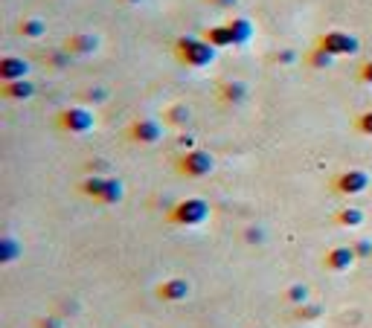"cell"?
<instances>
[{
	"mask_svg": "<svg viewBox=\"0 0 372 328\" xmlns=\"http://www.w3.org/2000/svg\"><path fill=\"white\" fill-rule=\"evenodd\" d=\"M209 215V210H207V203L204 200H183V203H177L175 210L169 213V218L175 221V224H201L204 218Z\"/></svg>",
	"mask_w": 372,
	"mask_h": 328,
	"instance_id": "3957f363",
	"label": "cell"
},
{
	"mask_svg": "<svg viewBox=\"0 0 372 328\" xmlns=\"http://www.w3.org/2000/svg\"><path fill=\"white\" fill-rule=\"evenodd\" d=\"M44 21H38V18H26V21H21V26H18V33L23 35V38H41L44 35Z\"/></svg>",
	"mask_w": 372,
	"mask_h": 328,
	"instance_id": "5bb4252c",
	"label": "cell"
},
{
	"mask_svg": "<svg viewBox=\"0 0 372 328\" xmlns=\"http://www.w3.org/2000/svg\"><path fill=\"white\" fill-rule=\"evenodd\" d=\"M221 96H224L227 102H239V99L244 96V84H241V81H227V84L221 87Z\"/></svg>",
	"mask_w": 372,
	"mask_h": 328,
	"instance_id": "2e32d148",
	"label": "cell"
},
{
	"mask_svg": "<svg viewBox=\"0 0 372 328\" xmlns=\"http://www.w3.org/2000/svg\"><path fill=\"white\" fill-rule=\"evenodd\" d=\"M340 224H361V213L358 210H344L340 213Z\"/></svg>",
	"mask_w": 372,
	"mask_h": 328,
	"instance_id": "ffe728a7",
	"label": "cell"
},
{
	"mask_svg": "<svg viewBox=\"0 0 372 328\" xmlns=\"http://www.w3.org/2000/svg\"><path fill=\"white\" fill-rule=\"evenodd\" d=\"M317 47L320 50H326L329 55H355L358 50H361V44H358V38L355 35H349V33H340V29H332V33H326V35H320V41H317Z\"/></svg>",
	"mask_w": 372,
	"mask_h": 328,
	"instance_id": "7a4b0ae2",
	"label": "cell"
},
{
	"mask_svg": "<svg viewBox=\"0 0 372 328\" xmlns=\"http://www.w3.org/2000/svg\"><path fill=\"white\" fill-rule=\"evenodd\" d=\"M29 73V64L18 55H4L0 58V81H18V79H26Z\"/></svg>",
	"mask_w": 372,
	"mask_h": 328,
	"instance_id": "8992f818",
	"label": "cell"
},
{
	"mask_svg": "<svg viewBox=\"0 0 372 328\" xmlns=\"http://www.w3.org/2000/svg\"><path fill=\"white\" fill-rule=\"evenodd\" d=\"M134 140H140V142H154L160 137V125L158 123H151V119H140V123H134L131 125V131H128Z\"/></svg>",
	"mask_w": 372,
	"mask_h": 328,
	"instance_id": "8fae6325",
	"label": "cell"
},
{
	"mask_svg": "<svg viewBox=\"0 0 372 328\" xmlns=\"http://www.w3.org/2000/svg\"><path fill=\"white\" fill-rule=\"evenodd\" d=\"M99 47V38L97 35H70L67 38V44H65V50L70 52V55H87V52H93Z\"/></svg>",
	"mask_w": 372,
	"mask_h": 328,
	"instance_id": "30bf717a",
	"label": "cell"
},
{
	"mask_svg": "<svg viewBox=\"0 0 372 328\" xmlns=\"http://www.w3.org/2000/svg\"><path fill=\"white\" fill-rule=\"evenodd\" d=\"M352 261H355V250H349V247H334V250L326 256V264L334 267V271H346Z\"/></svg>",
	"mask_w": 372,
	"mask_h": 328,
	"instance_id": "7c38bea8",
	"label": "cell"
},
{
	"mask_svg": "<svg viewBox=\"0 0 372 328\" xmlns=\"http://www.w3.org/2000/svg\"><path fill=\"white\" fill-rule=\"evenodd\" d=\"M58 125L73 134H84L93 128V113L87 108H67L58 113Z\"/></svg>",
	"mask_w": 372,
	"mask_h": 328,
	"instance_id": "277c9868",
	"label": "cell"
},
{
	"mask_svg": "<svg viewBox=\"0 0 372 328\" xmlns=\"http://www.w3.org/2000/svg\"><path fill=\"white\" fill-rule=\"evenodd\" d=\"M334 186H337L340 195H361L369 186V174L361 171V169H349V171H344L337 177Z\"/></svg>",
	"mask_w": 372,
	"mask_h": 328,
	"instance_id": "5b68a950",
	"label": "cell"
},
{
	"mask_svg": "<svg viewBox=\"0 0 372 328\" xmlns=\"http://www.w3.org/2000/svg\"><path fill=\"white\" fill-rule=\"evenodd\" d=\"M204 38L219 50V47H236V38H233V29H230V23H221V26H209L207 33H204Z\"/></svg>",
	"mask_w": 372,
	"mask_h": 328,
	"instance_id": "9c48e42d",
	"label": "cell"
},
{
	"mask_svg": "<svg viewBox=\"0 0 372 328\" xmlns=\"http://www.w3.org/2000/svg\"><path fill=\"white\" fill-rule=\"evenodd\" d=\"M332 58H334V55H329L326 50L314 47L312 52H308V64H312V67H329V64H332Z\"/></svg>",
	"mask_w": 372,
	"mask_h": 328,
	"instance_id": "9a60e30c",
	"label": "cell"
},
{
	"mask_svg": "<svg viewBox=\"0 0 372 328\" xmlns=\"http://www.w3.org/2000/svg\"><path fill=\"white\" fill-rule=\"evenodd\" d=\"M169 116L175 119V125H180V123H186V119H190V111H186L183 105H175V108L169 111Z\"/></svg>",
	"mask_w": 372,
	"mask_h": 328,
	"instance_id": "d6986e66",
	"label": "cell"
},
{
	"mask_svg": "<svg viewBox=\"0 0 372 328\" xmlns=\"http://www.w3.org/2000/svg\"><path fill=\"white\" fill-rule=\"evenodd\" d=\"M212 169V157L209 154H204V152H190L183 160H180V171H186V174H192V177H198V174H207Z\"/></svg>",
	"mask_w": 372,
	"mask_h": 328,
	"instance_id": "52a82bcc",
	"label": "cell"
},
{
	"mask_svg": "<svg viewBox=\"0 0 372 328\" xmlns=\"http://www.w3.org/2000/svg\"><path fill=\"white\" fill-rule=\"evenodd\" d=\"M358 76H361L363 84H372V62H363L361 70H358Z\"/></svg>",
	"mask_w": 372,
	"mask_h": 328,
	"instance_id": "44dd1931",
	"label": "cell"
},
{
	"mask_svg": "<svg viewBox=\"0 0 372 328\" xmlns=\"http://www.w3.org/2000/svg\"><path fill=\"white\" fill-rule=\"evenodd\" d=\"M122 4H140V0H122Z\"/></svg>",
	"mask_w": 372,
	"mask_h": 328,
	"instance_id": "7402d4cb",
	"label": "cell"
},
{
	"mask_svg": "<svg viewBox=\"0 0 372 328\" xmlns=\"http://www.w3.org/2000/svg\"><path fill=\"white\" fill-rule=\"evenodd\" d=\"M186 282H166L163 288H160V296H169V300H177V296H186Z\"/></svg>",
	"mask_w": 372,
	"mask_h": 328,
	"instance_id": "e0dca14e",
	"label": "cell"
},
{
	"mask_svg": "<svg viewBox=\"0 0 372 328\" xmlns=\"http://www.w3.org/2000/svg\"><path fill=\"white\" fill-rule=\"evenodd\" d=\"M0 94H4L6 99H29L35 94V84L29 79H18V81H4V87H0Z\"/></svg>",
	"mask_w": 372,
	"mask_h": 328,
	"instance_id": "ba28073f",
	"label": "cell"
},
{
	"mask_svg": "<svg viewBox=\"0 0 372 328\" xmlns=\"http://www.w3.org/2000/svg\"><path fill=\"white\" fill-rule=\"evenodd\" d=\"M355 128L363 131V134H372V111H366V113H361V116L355 119Z\"/></svg>",
	"mask_w": 372,
	"mask_h": 328,
	"instance_id": "ac0fdd59",
	"label": "cell"
},
{
	"mask_svg": "<svg viewBox=\"0 0 372 328\" xmlns=\"http://www.w3.org/2000/svg\"><path fill=\"white\" fill-rule=\"evenodd\" d=\"M175 55L177 62L186 64V67H207L215 62V47L201 35V38H192V35H183L177 38L175 44Z\"/></svg>",
	"mask_w": 372,
	"mask_h": 328,
	"instance_id": "6da1fadb",
	"label": "cell"
},
{
	"mask_svg": "<svg viewBox=\"0 0 372 328\" xmlns=\"http://www.w3.org/2000/svg\"><path fill=\"white\" fill-rule=\"evenodd\" d=\"M230 29H233L236 44H247V41H251V35H253L251 21H244V18H233V21H230Z\"/></svg>",
	"mask_w": 372,
	"mask_h": 328,
	"instance_id": "4fadbf2b",
	"label": "cell"
}]
</instances>
